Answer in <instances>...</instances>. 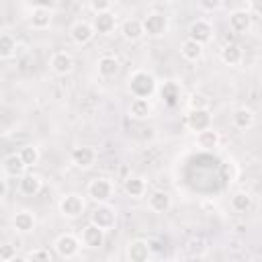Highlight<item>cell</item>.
I'll use <instances>...</instances> for the list:
<instances>
[{
  "label": "cell",
  "mask_w": 262,
  "mask_h": 262,
  "mask_svg": "<svg viewBox=\"0 0 262 262\" xmlns=\"http://www.w3.org/2000/svg\"><path fill=\"white\" fill-rule=\"evenodd\" d=\"M129 92L133 94V98H145L149 100V96L156 92V78L149 72L137 70L129 76Z\"/></svg>",
  "instance_id": "6da1fadb"
},
{
  "label": "cell",
  "mask_w": 262,
  "mask_h": 262,
  "mask_svg": "<svg viewBox=\"0 0 262 262\" xmlns=\"http://www.w3.org/2000/svg\"><path fill=\"white\" fill-rule=\"evenodd\" d=\"M168 25H170L168 23V16L164 12H158V10L147 12L143 16V20H141L143 35H147V37H162L168 31Z\"/></svg>",
  "instance_id": "7a4b0ae2"
},
{
  "label": "cell",
  "mask_w": 262,
  "mask_h": 262,
  "mask_svg": "<svg viewBox=\"0 0 262 262\" xmlns=\"http://www.w3.org/2000/svg\"><path fill=\"white\" fill-rule=\"evenodd\" d=\"M90 223L96 225V227L102 229V231H108V229H113L115 223H117V213H115V209H113L111 205H106V203L96 205L94 211L90 213Z\"/></svg>",
  "instance_id": "3957f363"
},
{
  "label": "cell",
  "mask_w": 262,
  "mask_h": 262,
  "mask_svg": "<svg viewBox=\"0 0 262 262\" xmlns=\"http://www.w3.org/2000/svg\"><path fill=\"white\" fill-rule=\"evenodd\" d=\"M88 196L102 205V203H108L111 196H113V182L108 178H102V176H96L88 182Z\"/></svg>",
  "instance_id": "277c9868"
},
{
  "label": "cell",
  "mask_w": 262,
  "mask_h": 262,
  "mask_svg": "<svg viewBox=\"0 0 262 262\" xmlns=\"http://www.w3.org/2000/svg\"><path fill=\"white\" fill-rule=\"evenodd\" d=\"M59 213L66 217V219H78V217H82L84 215V211H86V203H84V199L80 196V194H66V196H61V201H59Z\"/></svg>",
  "instance_id": "5b68a950"
},
{
  "label": "cell",
  "mask_w": 262,
  "mask_h": 262,
  "mask_svg": "<svg viewBox=\"0 0 262 262\" xmlns=\"http://www.w3.org/2000/svg\"><path fill=\"white\" fill-rule=\"evenodd\" d=\"M188 39L194 41V43H199V45L209 43L213 39V25L209 20H205V18L192 20L190 27H188Z\"/></svg>",
  "instance_id": "8992f818"
},
{
  "label": "cell",
  "mask_w": 262,
  "mask_h": 262,
  "mask_svg": "<svg viewBox=\"0 0 262 262\" xmlns=\"http://www.w3.org/2000/svg\"><path fill=\"white\" fill-rule=\"evenodd\" d=\"M53 246H55V252H57L61 258L70 260V258H74V256L80 252L82 242H80L76 235H72V233H61V235L55 239Z\"/></svg>",
  "instance_id": "52a82bcc"
},
{
  "label": "cell",
  "mask_w": 262,
  "mask_h": 262,
  "mask_svg": "<svg viewBox=\"0 0 262 262\" xmlns=\"http://www.w3.org/2000/svg\"><path fill=\"white\" fill-rule=\"evenodd\" d=\"M213 125V117L209 108H199V111H190L186 117V127L194 133H201L205 129H211Z\"/></svg>",
  "instance_id": "ba28073f"
},
{
  "label": "cell",
  "mask_w": 262,
  "mask_h": 262,
  "mask_svg": "<svg viewBox=\"0 0 262 262\" xmlns=\"http://www.w3.org/2000/svg\"><path fill=\"white\" fill-rule=\"evenodd\" d=\"M94 37V29L90 23L86 20H76L72 27H70V39L76 43V45H86L90 43Z\"/></svg>",
  "instance_id": "9c48e42d"
},
{
  "label": "cell",
  "mask_w": 262,
  "mask_h": 262,
  "mask_svg": "<svg viewBox=\"0 0 262 262\" xmlns=\"http://www.w3.org/2000/svg\"><path fill=\"white\" fill-rule=\"evenodd\" d=\"M72 164L76 166V168H82V170H86V168H90V166H94V162H96V151L90 147V145H80V147H74L72 149Z\"/></svg>",
  "instance_id": "30bf717a"
},
{
  "label": "cell",
  "mask_w": 262,
  "mask_h": 262,
  "mask_svg": "<svg viewBox=\"0 0 262 262\" xmlns=\"http://www.w3.org/2000/svg\"><path fill=\"white\" fill-rule=\"evenodd\" d=\"M49 66L57 76H66V74H70L74 70V57L70 53H66V51H55L51 55V59H49Z\"/></svg>",
  "instance_id": "8fae6325"
},
{
  "label": "cell",
  "mask_w": 262,
  "mask_h": 262,
  "mask_svg": "<svg viewBox=\"0 0 262 262\" xmlns=\"http://www.w3.org/2000/svg\"><path fill=\"white\" fill-rule=\"evenodd\" d=\"M151 256V250H149V244L143 242V239H133L129 242L127 246V258L129 262H147Z\"/></svg>",
  "instance_id": "7c38bea8"
},
{
  "label": "cell",
  "mask_w": 262,
  "mask_h": 262,
  "mask_svg": "<svg viewBox=\"0 0 262 262\" xmlns=\"http://www.w3.org/2000/svg\"><path fill=\"white\" fill-rule=\"evenodd\" d=\"M43 186V180L41 176L33 174V172H25L20 178H18V190L25 194V196H35Z\"/></svg>",
  "instance_id": "4fadbf2b"
},
{
  "label": "cell",
  "mask_w": 262,
  "mask_h": 262,
  "mask_svg": "<svg viewBox=\"0 0 262 262\" xmlns=\"http://www.w3.org/2000/svg\"><path fill=\"white\" fill-rule=\"evenodd\" d=\"M92 29L94 33H100V35H111L117 27V16L113 12H102V14H94L92 18Z\"/></svg>",
  "instance_id": "5bb4252c"
},
{
  "label": "cell",
  "mask_w": 262,
  "mask_h": 262,
  "mask_svg": "<svg viewBox=\"0 0 262 262\" xmlns=\"http://www.w3.org/2000/svg\"><path fill=\"white\" fill-rule=\"evenodd\" d=\"M82 244H84L86 248H90V250L100 248V246L104 244V231L98 229L96 225L88 223V225L82 229Z\"/></svg>",
  "instance_id": "9a60e30c"
},
{
  "label": "cell",
  "mask_w": 262,
  "mask_h": 262,
  "mask_svg": "<svg viewBox=\"0 0 262 262\" xmlns=\"http://www.w3.org/2000/svg\"><path fill=\"white\" fill-rule=\"evenodd\" d=\"M252 27V14L248 10H233L229 14V29L233 33H246Z\"/></svg>",
  "instance_id": "2e32d148"
},
{
  "label": "cell",
  "mask_w": 262,
  "mask_h": 262,
  "mask_svg": "<svg viewBox=\"0 0 262 262\" xmlns=\"http://www.w3.org/2000/svg\"><path fill=\"white\" fill-rule=\"evenodd\" d=\"M29 23H31V27L37 29V31L47 29V27L51 25V10L45 8V6H41V4L35 6V8L31 10V18H29Z\"/></svg>",
  "instance_id": "e0dca14e"
},
{
  "label": "cell",
  "mask_w": 262,
  "mask_h": 262,
  "mask_svg": "<svg viewBox=\"0 0 262 262\" xmlns=\"http://www.w3.org/2000/svg\"><path fill=\"white\" fill-rule=\"evenodd\" d=\"M2 168H4V174L10 176V178H20L25 174V170H27V166L23 164V160H20L18 154L6 156L4 162H2Z\"/></svg>",
  "instance_id": "ac0fdd59"
},
{
  "label": "cell",
  "mask_w": 262,
  "mask_h": 262,
  "mask_svg": "<svg viewBox=\"0 0 262 262\" xmlns=\"http://www.w3.org/2000/svg\"><path fill=\"white\" fill-rule=\"evenodd\" d=\"M147 205L156 213H166L170 209V205H172V196L166 190H154L149 194V199H147Z\"/></svg>",
  "instance_id": "d6986e66"
},
{
  "label": "cell",
  "mask_w": 262,
  "mask_h": 262,
  "mask_svg": "<svg viewBox=\"0 0 262 262\" xmlns=\"http://www.w3.org/2000/svg\"><path fill=\"white\" fill-rule=\"evenodd\" d=\"M121 35H123V39H127V41H137V39H141V37H143L141 20H139V18H127V20H123V25H121Z\"/></svg>",
  "instance_id": "ffe728a7"
},
{
  "label": "cell",
  "mask_w": 262,
  "mask_h": 262,
  "mask_svg": "<svg viewBox=\"0 0 262 262\" xmlns=\"http://www.w3.org/2000/svg\"><path fill=\"white\" fill-rule=\"evenodd\" d=\"M254 123H256V117H254V113H252L250 108H246V106L237 108V111L231 115V125H233L235 129L246 131V129H250Z\"/></svg>",
  "instance_id": "44dd1931"
},
{
  "label": "cell",
  "mask_w": 262,
  "mask_h": 262,
  "mask_svg": "<svg viewBox=\"0 0 262 262\" xmlns=\"http://www.w3.org/2000/svg\"><path fill=\"white\" fill-rule=\"evenodd\" d=\"M242 59H244V51L237 43H227L221 49V61L225 66H237V63H242Z\"/></svg>",
  "instance_id": "7402d4cb"
},
{
  "label": "cell",
  "mask_w": 262,
  "mask_h": 262,
  "mask_svg": "<svg viewBox=\"0 0 262 262\" xmlns=\"http://www.w3.org/2000/svg\"><path fill=\"white\" fill-rule=\"evenodd\" d=\"M12 225H14L16 231L29 233V231L35 229V215H33L31 211H18V213L14 215V219H12Z\"/></svg>",
  "instance_id": "603a6c76"
},
{
  "label": "cell",
  "mask_w": 262,
  "mask_h": 262,
  "mask_svg": "<svg viewBox=\"0 0 262 262\" xmlns=\"http://www.w3.org/2000/svg\"><path fill=\"white\" fill-rule=\"evenodd\" d=\"M129 115H131L133 119H137V121L147 119V117L151 115V104H149V100H145V98H133L131 104H129Z\"/></svg>",
  "instance_id": "cb8c5ba5"
},
{
  "label": "cell",
  "mask_w": 262,
  "mask_h": 262,
  "mask_svg": "<svg viewBox=\"0 0 262 262\" xmlns=\"http://www.w3.org/2000/svg\"><path fill=\"white\" fill-rule=\"evenodd\" d=\"M219 141H221V137H219V133L213 127L196 133V145L203 147V149H215L219 145Z\"/></svg>",
  "instance_id": "d4e9b609"
},
{
  "label": "cell",
  "mask_w": 262,
  "mask_h": 262,
  "mask_svg": "<svg viewBox=\"0 0 262 262\" xmlns=\"http://www.w3.org/2000/svg\"><path fill=\"white\" fill-rule=\"evenodd\" d=\"M96 68H98V76H102V78H113V76H117V72H119V61H117V57L102 55V57L98 59Z\"/></svg>",
  "instance_id": "484cf974"
},
{
  "label": "cell",
  "mask_w": 262,
  "mask_h": 262,
  "mask_svg": "<svg viewBox=\"0 0 262 262\" xmlns=\"http://www.w3.org/2000/svg\"><path fill=\"white\" fill-rule=\"evenodd\" d=\"M180 53H182V57L188 59V61H199V59L203 57V45H199V43L186 39V41H182V45H180Z\"/></svg>",
  "instance_id": "4316f807"
},
{
  "label": "cell",
  "mask_w": 262,
  "mask_h": 262,
  "mask_svg": "<svg viewBox=\"0 0 262 262\" xmlns=\"http://www.w3.org/2000/svg\"><path fill=\"white\" fill-rule=\"evenodd\" d=\"M123 188H125V192H127L129 196L139 199V196H143V192H145V180L139 178V176H129V178L125 180Z\"/></svg>",
  "instance_id": "83f0119b"
},
{
  "label": "cell",
  "mask_w": 262,
  "mask_h": 262,
  "mask_svg": "<svg viewBox=\"0 0 262 262\" xmlns=\"http://www.w3.org/2000/svg\"><path fill=\"white\" fill-rule=\"evenodd\" d=\"M231 209L235 213H248L252 209V196L246 190H239L231 196Z\"/></svg>",
  "instance_id": "f1b7e54d"
},
{
  "label": "cell",
  "mask_w": 262,
  "mask_h": 262,
  "mask_svg": "<svg viewBox=\"0 0 262 262\" xmlns=\"http://www.w3.org/2000/svg\"><path fill=\"white\" fill-rule=\"evenodd\" d=\"M14 49H16V41H14V37L8 35V33H2V35H0V59H8V57H12Z\"/></svg>",
  "instance_id": "f546056e"
},
{
  "label": "cell",
  "mask_w": 262,
  "mask_h": 262,
  "mask_svg": "<svg viewBox=\"0 0 262 262\" xmlns=\"http://www.w3.org/2000/svg\"><path fill=\"white\" fill-rule=\"evenodd\" d=\"M18 156H20V160H23V164H25L27 168H31V166H35V164L39 162V149H37L35 145H25V147H20Z\"/></svg>",
  "instance_id": "4dcf8cb0"
},
{
  "label": "cell",
  "mask_w": 262,
  "mask_h": 262,
  "mask_svg": "<svg viewBox=\"0 0 262 262\" xmlns=\"http://www.w3.org/2000/svg\"><path fill=\"white\" fill-rule=\"evenodd\" d=\"M27 262H53V256L49 250L39 248V250H31L27 256Z\"/></svg>",
  "instance_id": "1f68e13d"
},
{
  "label": "cell",
  "mask_w": 262,
  "mask_h": 262,
  "mask_svg": "<svg viewBox=\"0 0 262 262\" xmlns=\"http://www.w3.org/2000/svg\"><path fill=\"white\" fill-rule=\"evenodd\" d=\"M188 106H190V111H199V108H209V100L203 96V94H199V92H194L192 96H190V100H188Z\"/></svg>",
  "instance_id": "d6a6232c"
},
{
  "label": "cell",
  "mask_w": 262,
  "mask_h": 262,
  "mask_svg": "<svg viewBox=\"0 0 262 262\" xmlns=\"http://www.w3.org/2000/svg\"><path fill=\"white\" fill-rule=\"evenodd\" d=\"M111 8H113V4H111L108 0H92V2H90V10H92L94 14L111 12Z\"/></svg>",
  "instance_id": "836d02e7"
},
{
  "label": "cell",
  "mask_w": 262,
  "mask_h": 262,
  "mask_svg": "<svg viewBox=\"0 0 262 262\" xmlns=\"http://www.w3.org/2000/svg\"><path fill=\"white\" fill-rule=\"evenodd\" d=\"M12 256H16V252H14V246H10V244H4V246H0V260H10Z\"/></svg>",
  "instance_id": "e575fe53"
},
{
  "label": "cell",
  "mask_w": 262,
  "mask_h": 262,
  "mask_svg": "<svg viewBox=\"0 0 262 262\" xmlns=\"http://www.w3.org/2000/svg\"><path fill=\"white\" fill-rule=\"evenodd\" d=\"M221 6V2H211V0H203L201 2V8H205V10H215V8H219Z\"/></svg>",
  "instance_id": "d590c367"
},
{
  "label": "cell",
  "mask_w": 262,
  "mask_h": 262,
  "mask_svg": "<svg viewBox=\"0 0 262 262\" xmlns=\"http://www.w3.org/2000/svg\"><path fill=\"white\" fill-rule=\"evenodd\" d=\"M6 192H8V184H6L4 178H0V201L6 196Z\"/></svg>",
  "instance_id": "8d00e7d4"
},
{
  "label": "cell",
  "mask_w": 262,
  "mask_h": 262,
  "mask_svg": "<svg viewBox=\"0 0 262 262\" xmlns=\"http://www.w3.org/2000/svg\"><path fill=\"white\" fill-rule=\"evenodd\" d=\"M8 262H27V258H23V256H12Z\"/></svg>",
  "instance_id": "74e56055"
},
{
  "label": "cell",
  "mask_w": 262,
  "mask_h": 262,
  "mask_svg": "<svg viewBox=\"0 0 262 262\" xmlns=\"http://www.w3.org/2000/svg\"><path fill=\"white\" fill-rule=\"evenodd\" d=\"M0 262H6V260H0Z\"/></svg>",
  "instance_id": "f35d334b"
},
{
  "label": "cell",
  "mask_w": 262,
  "mask_h": 262,
  "mask_svg": "<svg viewBox=\"0 0 262 262\" xmlns=\"http://www.w3.org/2000/svg\"><path fill=\"white\" fill-rule=\"evenodd\" d=\"M147 262H151V260H147Z\"/></svg>",
  "instance_id": "ab89813d"
}]
</instances>
